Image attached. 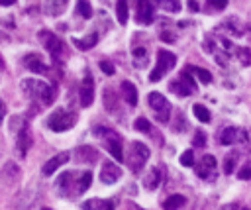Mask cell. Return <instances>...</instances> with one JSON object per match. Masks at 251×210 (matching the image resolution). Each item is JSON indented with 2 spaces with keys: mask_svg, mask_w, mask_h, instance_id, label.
I'll return each mask as SVG.
<instances>
[{
  "mask_svg": "<svg viewBox=\"0 0 251 210\" xmlns=\"http://www.w3.org/2000/svg\"><path fill=\"white\" fill-rule=\"evenodd\" d=\"M147 159H149V149H147V145H143V143H139V141H132V143H130V151H128V155L124 157V161L128 163V167H130L132 171L139 173L141 167L147 163Z\"/></svg>",
  "mask_w": 251,
  "mask_h": 210,
  "instance_id": "cell-1",
  "label": "cell"
},
{
  "mask_svg": "<svg viewBox=\"0 0 251 210\" xmlns=\"http://www.w3.org/2000/svg\"><path fill=\"white\" fill-rule=\"evenodd\" d=\"M24 92L30 94L32 98H39L43 104H51L53 102V88L43 81H35V79H26L22 85Z\"/></svg>",
  "mask_w": 251,
  "mask_h": 210,
  "instance_id": "cell-2",
  "label": "cell"
},
{
  "mask_svg": "<svg viewBox=\"0 0 251 210\" xmlns=\"http://www.w3.org/2000/svg\"><path fill=\"white\" fill-rule=\"evenodd\" d=\"M175 63H177V57L171 53V51L161 49L159 53H157V67H155L151 73H149V81H151V83L161 81V79L175 67Z\"/></svg>",
  "mask_w": 251,
  "mask_h": 210,
  "instance_id": "cell-3",
  "label": "cell"
},
{
  "mask_svg": "<svg viewBox=\"0 0 251 210\" xmlns=\"http://www.w3.org/2000/svg\"><path fill=\"white\" fill-rule=\"evenodd\" d=\"M147 100H149V106L153 108L155 118H157L159 122H163V124H165V122H169V120H171V112H173V108H171L169 100H167L161 92H149Z\"/></svg>",
  "mask_w": 251,
  "mask_h": 210,
  "instance_id": "cell-4",
  "label": "cell"
},
{
  "mask_svg": "<svg viewBox=\"0 0 251 210\" xmlns=\"http://www.w3.org/2000/svg\"><path fill=\"white\" fill-rule=\"evenodd\" d=\"M73 124H75V116L67 110H55L47 118V128L53 132H67L69 128H73Z\"/></svg>",
  "mask_w": 251,
  "mask_h": 210,
  "instance_id": "cell-5",
  "label": "cell"
},
{
  "mask_svg": "<svg viewBox=\"0 0 251 210\" xmlns=\"http://www.w3.org/2000/svg\"><path fill=\"white\" fill-rule=\"evenodd\" d=\"M98 136H104V145L110 151V155L118 161H124V149H122V138L116 132H108V130H96Z\"/></svg>",
  "mask_w": 251,
  "mask_h": 210,
  "instance_id": "cell-6",
  "label": "cell"
},
{
  "mask_svg": "<svg viewBox=\"0 0 251 210\" xmlns=\"http://www.w3.org/2000/svg\"><path fill=\"white\" fill-rule=\"evenodd\" d=\"M169 88H171V92H175L177 96H188L190 92H194V81H192V77H190V69H184L183 75H181V79H179V81H173V83L169 85Z\"/></svg>",
  "mask_w": 251,
  "mask_h": 210,
  "instance_id": "cell-7",
  "label": "cell"
},
{
  "mask_svg": "<svg viewBox=\"0 0 251 210\" xmlns=\"http://www.w3.org/2000/svg\"><path fill=\"white\" fill-rule=\"evenodd\" d=\"M39 39H41V43L45 45V49L49 51V53H51L53 59H59V57H61V53H63V41H61L55 34L43 30V32L39 34Z\"/></svg>",
  "mask_w": 251,
  "mask_h": 210,
  "instance_id": "cell-8",
  "label": "cell"
},
{
  "mask_svg": "<svg viewBox=\"0 0 251 210\" xmlns=\"http://www.w3.org/2000/svg\"><path fill=\"white\" fill-rule=\"evenodd\" d=\"M216 167H218L216 157L214 155H204L202 159H200V163L196 165V175L200 179H212L214 173H216Z\"/></svg>",
  "mask_w": 251,
  "mask_h": 210,
  "instance_id": "cell-9",
  "label": "cell"
},
{
  "mask_svg": "<svg viewBox=\"0 0 251 210\" xmlns=\"http://www.w3.org/2000/svg\"><path fill=\"white\" fill-rule=\"evenodd\" d=\"M81 104L86 108V106H90L92 104V100H94V81H92V77L86 73L84 75V79H83V83H81Z\"/></svg>",
  "mask_w": 251,
  "mask_h": 210,
  "instance_id": "cell-10",
  "label": "cell"
},
{
  "mask_svg": "<svg viewBox=\"0 0 251 210\" xmlns=\"http://www.w3.org/2000/svg\"><path fill=\"white\" fill-rule=\"evenodd\" d=\"M120 177H122V171H120V167L116 163L106 161L102 165V169H100V181L106 183V185H114L116 181H120Z\"/></svg>",
  "mask_w": 251,
  "mask_h": 210,
  "instance_id": "cell-11",
  "label": "cell"
},
{
  "mask_svg": "<svg viewBox=\"0 0 251 210\" xmlns=\"http://www.w3.org/2000/svg\"><path fill=\"white\" fill-rule=\"evenodd\" d=\"M137 22L149 26L153 22V4L151 0H137Z\"/></svg>",
  "mask_w": 251,
  "mask_h": 210,
  "instance_id": "cell-12",
  "label": "cell"
},
{
  "mask_svg": "<svg viewBox=\"0 0 251 210\" xmlns=\"http://www.w3.org/2000/svg\"><path fill=\"white\" fill-rule=\"evenodd\" d=\"M69 157H71V153L69 151H63V153H57L55 157H51V159H49L45 165H43V175H53L61 165H65L67 161H69Z\"/></svg>",
  "mask_w": 251,
  "mask_h": 210,
  "instance_id": "cell-13",
  "label": "cell"
},
{
  "mask_svg": "<svg viewBox=\"0 0 251 210\" xmlns=\"http://www.w3.org/2000/svg\"><path fill=\"white\" fill-rule=\"evenodd\" d=\"M69 0H45V12L47 16H61L67 10Z\"/></svg>",
  "mask_w": 251,
  "mask_h": 210,
  "instance_id": "cell-14",
  "label": "cell"
},
{
  "mask_svg": "<svg viewBox=\"0 0 251 210\" xmlns=\"http://www.w3.org/2000/svg\"><path fill=\"white\" fill-rule=\"evenodd\" d=\"M159 183H161V171H159L157 167L149 169L147 175H143V187H145L147 191H155V189L159 187Z\"/></svg>",
  "mask_w": 251,
  "mask_h": 210,
  "instance_id": "cell-15",
  "label": "cell"
},
{
  "mask_svg": "<svg viewBox=\"0 0 251 210\" xmlns=\"http://www.w3.org/2000/svg\"><path fill=\"white\" fill-rule=\"evenodd\" d=\"M83 210H114V202H112V200L92 198V200H86V202L83 204Z\"/></svg>",
  "mask_w": 251,
  "mask_h": 210,
  "instance_id": "cell-16",
  "label": "cell"
},
{
  "mask_svg": "<svg viewBox=\"0 0 251 210\" xmlns=\"http://www.w3.org/2000/svg\"><path fill=\"white\" fill-rule=\"evenodd\" d=\"M77 159L83 161V163H92L96 161V149L90 147V145H83L77 149Z\"/></svg>",
  "mask_w": 251,
  "mask_h": 210,
  "instance_id": "cell-17",
  "label": "cell"
},
{
  "mask_svg": "<svg viewBox=\"0 0 251 210\" xmlns=\"http://www.w3.org/2000/svg\"><path fill=\"white\" fill-rule=\"evenodd\" d=\"M122 92H124V98H126V102L130 104V106H135L137 104V90L130 81L122 83Z\"/></svg>",
  "mask_w": 251,
  "mask_h": 210,
  "instance_id": "cell-18",
  "label": "cell"
},
{
  "mask_svg": "<svg viewBox=\"0 0 251 210\" xmlns=\"http://www.w3.org/2000/svg\"><path fill=\"white\" fill-rule=\"evenodd\" d=\"M30 145H32V136H30L28 128L24 126V128L20 130V136H18V153H20V155H26V151H28Z\"/></svg>",
  "mask_w": 251,
  "mask_h": 210,
  "instance_id": "cell-19",
  "label": "cell"
},
{
  "mask_svg": "<svg viewBox=\"0 0 251 210\" xmlns=\"http://www.w3.org/2000/svg\"><path fill=\"white\" fill-rule=\"evenodd\" d=\"M26 67L33 73H45L47 71V65L37 57V55H28L26 57Z\"/></svg>",
  "mask_w": 251,
  "mask_h": 210,
  "instance_id": "cell-20",
  "label": "cell"
},
{
  "mask_svg": "<svg viewBox=\"0 0 251 210\" xmlns=\"http://www.w3.org/2000/svg\"><path fill=\"white\" fill-rule=\"evenodd\" d=\"M237 136H239V130L237 128H224V132L220 134V143L224 145H232V143H237Z\"/></svg>",
  "mask_w": 251,
  "mask_h": 210,
  "instance_id": "cell-21",
  "label": "cell"
},
{
  "mask_svg": "<svg viewBox=\"0 0 251 210\" xmlns=\"http://www.w3.org/2000/svg\"><path fill=\"white\" fill-rule=\"evenodd\" d=\"M184 204H186V198L181 196V194H173V196H169V198L163 202L165 210H181Z\"/></svg>",
  "mask_w": 251,
  "mask_h": 210,
  "instance_id": "cell-22",
  "label": "cell"
},
{
  "mask_svg": "<svg viewBox=\"0 0 251 210\" xmlns=\"http://www.w3.org/2000/svg\"><path fill=\"white\" fill-rule=\"evenodd\" d=\"M96 41H98V35L96 34H88L84 39H73V43L79 47V49H83V51H86V49H92L94 45H96Z\"/></svg>",
  "mask_w": 251,
  "mask_h": 210,
  "instance_id": "cell-23",
  "label": "cell"
},
{
  "mask_svg": "<svg viewBox=\"0 0 251 210\" xmlns=\"http://www.w3.org/2000/svg\"><path fill=\"white\" fill-rule=\"evenodd\" d=\"M116 14H118V22L122 26H126V22H128V0H118Z\"/></svg>",
  "mask_w": 251,
  "mask_h": 210,
  "instance_id": "cell-24",
  "label": "cell"
},
{
  "mask_svg": "<svg viewBox=\"0 0 251 210\" xmlns=\"http://www.w3.org/2000/svg\"><path fill=\"white\" fill-rule=\"evenodd\" d=\"M194 116L200 120V122H210V112H208V108L206 106H202V104H194Z\"/></svg>",
  "mask_w": 251,
  "mask_h": 210,
  "instance_id": "cell-25",
  "label": "cell"
},
{
  "mask_svg": "<svg viewBox=\"0 0 251 210\" xmlns=\"http://www.w3.org/2000/svg\"><path fill=\"white\" fill-rule=\"evenodd\" d=\"M90 183H92V173H90V171L81 173V175H79V194H83V192L90 187Z\"/></svg>",
  "mask_w": 251,
  "mask_h": 210,
  "instance_id": "cell-26",
  "label": "cell"
},
{
  "mask_svg": "<svg viewBox=\"0 0 251 210\" xmlns=\"http://www.w3.org/2000/svg\"><path fill=\"white\" fill-rule=\"evenodd\" d=\"M77 14L83 16V18H86V20L92 16V8L88 4V0H79V2H77Z\"/></svg>",
  "mask_w": 251,
  "mask_h": 210,
  "instance_id": "cell-27",
  "label": "cell"
},
{
  "mask_svg": "<svg viewBox=\"0 0 251 210\" xmlns=\"http://www.w3.org/2000/svg\"><path fill=\"white\" fill-rule=\"evenodd\" d=\"M190 71H192V73H194V75H196L200 81H202L204 85H210V83H212V75H210V71H206V69H200V67H192Z\"/></svg>",
  "mask_w": 251,
  "mask_h": 210,
  "instance_id": "cell-28",
  "label": "cell"
},
{
  "mask_svg": "<svg viewBox=\"0 0 251 210\" xmlns=\"http://www.w3.org/2000/svg\"><path fill=\"white\" fill-rule=\"evenodd\" d=\"M159 6L163 10H167V12H179L181 10V2H179V0H161Z\"/></svg>",
  "mask_w": 251,
  "mask_h": 210,
  "instance_id": "cell-29",
  "label": "cell"
},
{
  "mask_svg": "<svg viewBox=\"0 0 251 210\" xmlns=\"http://www.w3.org/2000/svg\"><path fill=\"white\" fill-rule=\"evenodd\" d=\"M237 57H239V61L243 63V65H251V49H247V47H237Z\"/></svg>",
  "mask_w": 251,
  "mask_h": 210,
  "instance_id": "cell-30",
  "label": "cell"
},
{
  "mask_svg": "<svg viewBox=\"0 0 251 210\" xmlns=\"http://www.w3.org/2000/svg\"><path fill=\"white\" fill-rule=\"evenodd\" d=\"M134 128H135L137 132H143V134H149V132H151V124H149L145 118H137L135 124H134Z\"/></svg>",
  "mask_w": 251,
  "mask_h": 210,
  "instance_id": "cell-31",
  "label": "cell"
},
{
  "mask_svg": "<svg viewBox=\"0 0 251 210\" xmlns=\"http://www.w3.org/2000/svg\"><path fill=\"white\" fill-rule=\"evenodd\" d=\"M235 161H237V157H235V153H230L228 157H226V161H224V171L230 175V173H234V165H235Z\"/></svg>",
  "mask_w": 251,
  "mask_h": 210,
  "instance_id": "cell-32",
  "label": "cell"
},
{
  "mask_svg": "<svg viewBox=\"0 0 251 210\" xmlns=\"http://www.w3.org/2000/svg\"><path fill=\"white\" fill-rule=\"evenodd\" d=\"M181 165H183V167H192V165H194V155H192L190 149L181 155Z\"/></svg>",
  "mask_w": 251,
  "mask_h": 210,
  "instance_id": "cell-33",
  "label": "cell"
},
{
  "mask_svg": "<svg viewBox=\"0 0 251 210\" xmlns=\"http://www.w3.org/2000/svg\"><path fill=\"white\" fill-rule=\"evenodd\" d=\"M212 10H224L228 6V0H206Z\"/></svg>",
  "mask_w": 251,
  "mask_h": 210,
  "instance_id": "cell-34",
  "label": "cell"
},
{
  "mask_svg": "<svg viewBox=\"0 0 251 210\" xmlns=\"http://www.w3.org/2000/svg\"><path fill=\"white\" fill-rule=\"evenodd\" d=\"M104 100H106V106H108V108H112V110L116 108V102H114V92H112L110 88H106V90H104Z\"/></svg>",
  "mask_w": 251,
  "mask_h": 210,
  "instance_id": "cell-35",
  "label": "cell"
},
{
  "mask_svg": "<svg viewBox=\"0 0 251 210\" xmlns=\"http://www.w3.org/2000/svg\"><path fill=\"white\" fill-rule=\"evenodd\" d=\"M237 177L241 179V181H247V179H251V163H247L239 173H237Z\"/></svg>",
  "mask_w": 251,
  "mask_h": 210,
  "instance_id": "cell-36",
  "label": "cell"
},
{
  "mask_svg": "<svg viewBox=\"0 0 251 210\" xmlns=\"http://www.w3.org/2000/svg\"><path fill=\"white\" fill-rule=\"evenodd\" d=\"M100 69H102V73H106V75H114V65L108 63V61H100Z\"/></svg>",
  "mask_w": 251,
  "mask_h": 210,
  "instance_id": "cell-37",
  "label": "cell"
},
{
  "mask_svg": "<svg viewBox=\"0 0 251 210\" xmlns=\"http://www.w3.org/2000/svg\"><path fill=\"white\" fill-rule=\"evenodd\" d=\"M204 143H206L204 132H196V136H194V145H204Z\"/></svg>",
  "mask_w": 251,
  "mask_h": 210,
  "instance_id": "cell-38",
  "label": "cell"
},
{
  "mask_svg": "<svg viewBox=\"0 0 251 210\" xmlns=\"http://www.w3.org/2000/svg\"><path fill=\"white\" fill-rule=\"evenodd\" d=\"M222 210H241V206H237V204H226Z\"/></svg>",
  "mask_w": 251,
  "mask_h": 210,
  "instance_id": "cell-39",
  "label": "cell"
},
{
  "mask_svg": "<svg viewBox=\"0 0 251 210\" xmlns=\"http://www.w3.org/2000/svg\"><path fill=\"white\" fill-rule=\"evenodd\" d=\"M4 112H6V108H4V102H0V122L4 120Z\"/></svg>",
  "mask_w": 251,
  "mask_h": 210,
  "instance_id": "cell-40",
  "label": "cell"
},
{
  "mask_svg": "<svg viewBox=\"0 0 251 210\" xmlns=\"http://www.w3.org/2000/svg\"><path fill=\"white\" fill-rule=\"evenodd\" d=\"M0 4L2 6H12V4H16V0H0Z\"/></svg>",
  "mask_w": 251,
  "mask_h": 210,
  "instance_id": "cell-41",
  "label": "cell"
},
{
  "mask_svg": "<svg viewBox=\"0 0 251 210\" xmlns=\"http://www.w3.org/2000/svg\"><path fill=\"white\" fill-rule=\"evenodd\" d=\"M188 6H190V10H198V4H196V0H188Z\"/></svg>",
  "mask_w": 251,
  "mask_h": 210,
  "instance_id": "cell-42",
  "label": "cell"
},
{
  "mask_svg": "<svg viewBox=\"0 0 251 210\" xmlns=\"http://www.w3.org/2000/svg\"><path fill=\"white\" fill-rule=\"evenodd\" d=\"M128 208H130V210H141V208H137V206H135V204H130V206H128Z\"/></svg>",
  "mask_w": 251,
  "mask_h": 210,
  "instance_id": "cell-43",
  "label": "cell"
},
{
  "mask_svg": "<svg viewBox=\"0 0 251 210\" xmlns=\"http://www.w3.org/2000/svg\"><path fill=\"white\" fill-rule=\"evenodd\" d=\"M0 69H4V61H2V57H0Z\"/></svg>",
  "mask_w": 251,
  "mask_h": 210,
  "instance_id": "cell-44",
  "label": "cell"
},
{
  "mask_svg": "<svg viewBox=\"0 0 251 210\" xmlns=\"http://www.w3.org/2000/svg\"><path fill=\"white\" fill-rule=\"evenodd\" d=\"M41 210H51V208H41Z\"/></svg>",
  "mask_w": 251,
  "mask_h": 210,
  "instance_id": "cell-45",
  "label": "cell"
}]
</instances>
